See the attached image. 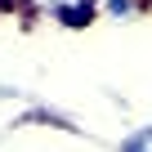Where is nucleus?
Here are the masks:
<instances>
[{"label":"nucleus","instance_id":"nucleus-1","mask_svg":"<svg viewBox=\"0 0 152 152\" xmlns=\"http://www.w3.org/2000/svg\"><path fill=\"white\" fill-rule=\"evenodd\" d=\"M14 14L81 31V27H90V23L103 14V5H99V0H14Z\"/></svg>","mask_w":152,"mask_h":152},{"label":"nucleus","instance_id":"nucleus-2","mask_svg":"<svg viewBox=\"0 0 152 152\" xmlns=\"http://www.w3.org/2000/svg\"><path fill=\"white\" fill-rule=\"evenodd\" d=\"M121 152H152V125H139L121 139Z\"/></svg>","mask_w":152,"mask_h":152},{"label":"nucleus","instance_id":"nucleus-3","mask_svg":"<svg viewBox=\"0 0 152 152\" xmlns=\"http://www.w3.org/2000/svg\"><path fill=\"white\" fill-rule=\"evenodd\" d=\"M143 5H152V0H143Z\"/></svg>","mask_w":152,"mask_h":152}]
</instances>
